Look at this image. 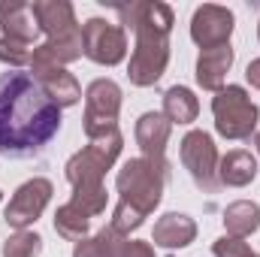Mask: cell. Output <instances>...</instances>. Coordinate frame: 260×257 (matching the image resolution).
Returning a JSON list of instances; mask_svg holds the SVG:
<instances>
[{"label":"cell","instance_id":"6da1fadb","mask_svg":"<svg viewBox=\"0 0 260 257\" xmlns=\"http://www.w3.org/2000/svg\"><path fill=\"white\" fill-rule=\"evenodd\" d=\"M61 130V106L40 88L30 73L9 70L0 76V151L30 157Z\"/></svg>","mask_w":260,"mask_h":257},{"label":"cell","instance_id":"7a4b0ae2","mask_svg":"<svg viewBox=\"0 0 260 257\" xmlns=\"http://www.w3.org/2000/svg\"><path fill=\"white\" fill-rule=\"evenodd\" d=\"M121 15V27L136 34V49L130 58V82L145 88L154 85L170 64V30L173 9L167 3H124L115 6Z\"/></svg>","mask_w":260,"mask_h":257},{"label":"cell","instance_id":"3957f363","mask_svg":"<svg viewBox=\"0 0 260 257\" xmlns=\"http://www.w3.org/2000/svg\"><path fill=\"white\" fill-rule=\"evenodd\" d=\"M30 6H34V15H37L40 27L49 34V40L40 49H34L30 64L64 67L85 55V49H82V27H79V21L73 15V6L67 0H40V3H30Z\"/></svg>","mask_w":260,"mask_h":257},{"label":"cell","instance_id":"277c9868","mask_svg":"<svg viewBox=\"0 0 260 257\" xmlns=\"http://www.w3.org/2000/svg\"><path fill=\"white\" fill-rule=\"evenodd\" d=\"M121 151V133L112 130L106 136H97L91 139L79 154L70 157L67 164V179L76 191H94V188H103V176L106 170L115 164Z\"/></svg>","mask_w":260,"mask_h":257},{"label":"cell","instance_id":"5b68a950","mask_svg":"<svg viewBox=\"0 0 260 257\" xmlns=\"http://www.w3.org/2000/svg\"><path fill=\"white\" fill-rule=\"evenodd\" d=\"M164 179H167V173H160L151 160H145V157L127 160L121 167V173H118L121 203L139 209L142 215L154 212L157 203H160V194H164Z\"/></svg>","mask_w":260,"mask_h":257},{"label":"cell","instance_id":"8992f818","mask_svg":"<svg viewBox=\"0 0 260 257\" xmlns=\"http://www.w3.org/2000/svg\"><path fill=\"white\" fill-rule=\"evenodd\" d=\"M212 112H215L218 133L227 139H248L257 127V106L239 85L221 88L218 97L212 100Z\"/></svg>","mask_w":260,"mask_h":257},{"label":"cell","instance_id":"52a82bcc","mask_svg":"<svg viewBox=\"0 0 260 257\" xmlns=\"http://www.w3.org/2000/svg\"><path fill=\"white\" fill-rule=\"evenodd\" d=\"M118 109H121V88L109 79H97L85 91V133L88 139L106 136L118 130Z\"/></svg>","mask_w":260,"mask_h":257},{"label":"cell","instance_id":"ba28073f","mask_svg":"<svg viewBox=\"0 0 260 257\" xmlns=\"http://www.w3.org/2000/svg\"><path fill=\"white\" fill-rule=\"evenodd\" d=\"M82 49L91 61L115 67L127 55V34L121 24H112L106 18H88L82 24Z\"/></svg>","mask_w":260,"mask_h":257},{"label":"cell","instance_id":"9c48e42d","mask_svg":"<svg viewBox=\"0 0 260 257\" xmlns=\"http://www.w3.org/2000/svg\"><path fill=\"white\" fill-rule=\"evenodd\" d=\"M182 164L191 173V179L197 182V188H203L206 194L218 191V151L209 133L203 130H191L182 139Z\"/></svg>","mask_w":260,"mask_h":257},{"label":"cell","instance_id":"30bf717a","mask_svg":"<svg viewBox=\"0 0 260 257\" xmlns=\"http://www.w3.org/2000/svg\"><path fill=\"white\" fill-rule=\"evenodd\" d=\"M49 197H52V182H49V179H30V182H24V185L15 191V197L9 200L6 212H3L6 224L15 227V230L30 227V224L43 215Z\"/></svg>","mask_w":260,"mask_h":257},{"label":"cell","instance_id":"8fae6325","mask_svg":"<svg viewBox=\"0 0 260 257\" xmlns=\"http://www.w3.org/2000/svg\"><path fill=\"white\" fill-rule=\"evenodd\" d=\"M230 34H233V12L224 9V6L206 3V6L197 9L194 18H191V37H194L197 46H203V52L227 46Z\"/></svg>","mask_w":260,"mask_h":257},{"label":"cell","instance_id":"7c38bea8","mask_svg":"<svg viewBox=\"0 0 260 257\" xmlns=\"http://www.w3.org/2000/svg\"><path fill=\"white\" fill-rule=\"evenodd\" d=\"M170 118L164 112H145L139 121H136V142L145 154V160H151L160 173H167V139H170Z\"/></svg>","mask_w":260,"mask_h":257},{"label":"cell","instance_id":"4fadbf2b","mask_svg":"<svg viewBox=\"0 0 260 257\" xmlns=\"http://www.w3.org/2000/svg\"><path fill=\"white\" fill-rule=\"evenodd\" d=\"M34 79L40 82V88L58 103V106H76L82 100V88L79 82L58 64H30Z\"/></svg>","mask_w":260,"mask_h":257},{"label":"cell","instance_id":"5bb4252c","mask_svg":"<svg viewBox=\"0 0 260 257\" xmlns=\"http://www.w3.org/2000/svg\"><path fill=\"white\" fill-rule=\"evenodd\" d=\"M0 21H3V37L18 40L24 46H30L43 30L30 3H9V6L0 3Z\"/></svg>","mask_w":260,"mask_h":257},{"label":"cell","instance_id":"9a60e30c","mask_svg":"<svg viewBox=\"0 0 260 257\" xmlns=\"http://www.w3.org/2000/svg\"><path fill=\"white\" fill-rule=\"evenodd\" d=\"M230 67H233V49H230V43L218 46V49H206L200 55V61H197V82L206 91H221Z\"/></svg>","mask_w":260,"mask_h":257},{"label":"cell","instance_id":"2e32d148","mask_svg":"<svg viewBox=\"0 0 260 257\" xmlns=\"http://www.w3.org/2000/svg\"><path fill=\"white\" fill-rule=\"evenodd\" d=\"M257 176V160L251 151H227L218 160V185H230V188H245L248 182H254Z\"/></svg>","mask_w":260,"mask_h":257},{"label":"cell","instance_id":"e0dca14e","mask_svg":"<svg viewBox=\"0 0 260 257\" xmlns=\"http://www.w3.org/2000/svg\"><path fill=\"white\" fill-rule=\"evenodd\" d=\"M197 236V224L188 215H179V212H170L164 215L157 224H154V245H164V248H185L191 245Z\"/></svg>","mask_w":260,"mask_h":257},{"label":"cell","instance_id":"ac0fdd59","mask_svg":"<svg viewBox=\"0 0 260 257\" xmlns=\"http://www.w3.org/2000/svg\"><path fill=\"white\" fill-rule=\"evenodd\" d=\"M124 248H127L124 233H118L115 227H103L94 239L76 242L73 257H124Z\"/></svg>","mask_w":260,"mask_h":257},{"label":"cell","instance_id":"d6986e66","mask_svg":"<svg viewBox=\"0 0 260 257\" xmlns=\"http://www.w3.org/2000/svg\"><path fill=\"white\" fill-rule=\"evenodd\" d=\"M224 227H227L230 236L245 239L248 233H254L260 227V206L257 203H248V200L230 203V206L224 209Z\"/></svg>","mask_w":260,"mask_h":257},{"label":"cell","instance_id":"ffe728a7","mask_svg":"<svg viewBox=\"0 0 260 257\" xmlns=\"http://www.w3.org/2000/svg\"><path fill=\"white\" fill-rule=\"evenodd\" d=\"M197 112H200V103L188 88L176 85L164 94V115L170 118V124H191Z\"/></svg>","mask_w":260,"mask_h":257},{"label":"cell","instance_id":"44dd1931","mask_svg":"<svg viewBox=\"0 0 260 257\" xmlns=\"http://www.w3.org/2000/svg\"><path fill=\"white\" fill-rule=\"evenodd\" d=\"M88 224H91V218L82 215L73 203L61 206L58 215H55V230H58L64 239H70V242H82L85 233H88Z\"/></svg>","mask_w":260,"mask_h":257},{"label":"cell","instance_id":"7402d4cb","mask_svg":"<svg viewBox=\"0 0 260 257\" xmlns=\"http://www.w3.org/2000/svg\"><path fill=\"white\" fill-rule=\"evenodd\" d=\"M40 248H43V239H40L37 233H30V230H18L15 236L6 239V245H3V257H37L40 254Z\"/></svg>","mask_w":260,"mask_h":257},{"label":"cell","instance_id":"603a6c76","mask_svg":"<svg viewBox=\"0 0 260 257\" xmlns=\"http://www.w3.org/2000/svg\"><path fill=\"white\" fill-rule=\"evenodd\" d=\"M70 203H73V206H76L82 215L94 218V215H100V212L106 209V188H94V191H76Z\"/></svg>","mask_w":260,"mask_h":257},{"label":"cell","instance_id":"cb8c5ba5","mask_svg":"<svg viewBox=\"0 0 260 257\" xmlns=\"http://www.w3.org/2000/svg\"><path fill=\"white\" fill-rule=\"evenodd\" d=\"M30 49L24 46V43H18V40H9V37H3L0 40V61L9 67H21V64H30Z\"/></svg>","mask_w":260,"mask_h":257},{"label":"cell","instance_id":"d4e9b609","mask_svg":"<svg viewBox=\"0 0 260 257\" xmlns=\"http://www.w3.org/2000/svg\"><path fill=\"white\" fill-rule=\"evenodd\" d=\"M142 221H145V215H142L139 209H133V206H127V203H118L109 227H115L118 233H130V230H136Z\"/></svg>","mask_w":260,"mask_h":257},{"label":"cell","instance_id":"484cf974","mask_svg":"<svg viewBox=\"0 0 260 257\" xmlns=\"http://www.w3.org/2000/svg\"><path fill=\"white\" fill-rule=\"evenodd\" d=\"M212 251H215V257H248L251 254V248L242 239H236V236H221L212 245Z\"/></svg>","mask_w":260,"mask_h":257},{"label":"cell","instance_id":"4316f807","mask_svg":"<svg viewBox=\"0 0 260 257\" xmlns=\"http://www.w3.org/2000/svg\"><path fill=\"white\" fill-rule=\"evenodd\" d=\"M124 257H154V248L148 242H127Z\"/></svg>","mask_w":260,"mask_h":257},{"label":"cell","instance_id":"83f0119b","mask_svg":"<svg viewBox=\"0 0 260 257\" xmlns=\"http://www.w3.org/2000/svg\"><path fill=\"white\" fill-rule=\"evenodd\" d=\"M245 76H248V82H251L254 88H260V58H257V61H251V64H248V70H245Z\"/></svg>","mask_w":260,"mask_h":257},{"label":"cell","instance_id":"f1b7e54d","mask_svg":"<svg viewBox=\"0 0 260 257\" xmlns=\"http://www.w3.org/2000/svg\"><path fill=\"white\" fill-rule=\"evenodd\" d=\"M254 142H257V151H260V133H257V139H254Z\"/></svg>","mask_w":260,"mask_h":257},{"label":"cell","instance_id":"f546056e","mask_svg":"<svg viewBox=\"0 0 260 257\" xmlns=\"http://www.w3.org/2000/svg\"><path fill=\"white\" fill-rule=\"evenodd\" d=\"M248 257H260V254H254V251H251V254H248Z\"/></svg>","mask_w":260,"mask_h":257},{"label":"cell","instance_id":"4dcf8cb0","mask_svg":"<svg viewBox=\"0 0 260 257\" xmlns=\"http://www.w3.org/2000/svg\"><path fill=\"white\" fill-rule=\"evenodd\" d=\"M257 37H260V24H257Z\"/></svg>","mask_w":260,"mask_h":257},{"label":"cell","instance_id":"1f68e13d","mask_svg":"<svg viewBox=\"0 0 260 257\" xmlns=\"http://www.w3.org/2000/svg\"><path fill=\"white\" fill-rule=\"evenodd\" d=\"M0 197H3V194H0Z\"/></svg>","mask_w":260,"mask_h":257}]
</instances>
